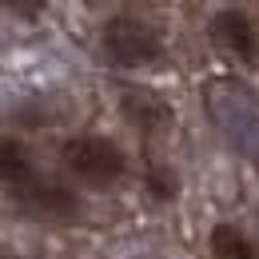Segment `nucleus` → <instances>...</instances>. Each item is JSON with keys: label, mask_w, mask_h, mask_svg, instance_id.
<instances>
[{"label": "nucleus", "mask_w": 259, "mask_h": 259, "mask_svg": "<svg viewBox=\"0 0 259 259\" xmlns=\"http://www.w3.org/2000/svg\"><path fill=\"white\" fill-rule=\"evenodd\" d=\"M203 104L211 112V124L227 136V144L259 163V96L255 92L243 88L239 80L220 76V80H207Z\"/></svg>", "instance_id": "f257e3e1"}, {"label": "nucleus", "mask_w": 259, "mask_h": 259, "mask_svg": "<svg viewBox=\"0 0 259 259\" xmlns=\"http://www.w3.org/2000/svg\"><path fill=\"white\" fill-rule=\"evenodd\" d=\"M60 167L76 184L84 188H96L108 192L116 188L124 176H128V152L112 140V136H96V132H84V136H68L60 144Z\"/></svg>", "instance_id": "f03ea898"}, {"label": "nucleus", "mask_w": 259, "mask_h": 259, "mask_svg": "<svg viewBox=\"0 0 259 259\" xmlns=\"http://www.w3.org/2000/svg\"><path fill=\"white\" fill-rule=\"evenodd\" d=\"M100 56L112 68H148L163 56V32L136 16V12H116L100 24Z\"/></svg>", "instance_id": "7ed1b4c3"}, {"label": "nucleus", "mask_w": 259, "mask_h": 259, "mask_svg": "<svg viewBox=\"0 0 259 259\" xmlns=\"http://www.w3.org/2000/svg\"><path fill=\"white\" fill-rule=\"evenodd\" d=\"M8 199L20 215L44 220V224H68V220H80V211H84L80 192L60 184V180H48V176H36L32 184L8 192Z\"/></svg>", "instance_id": "20e7f679"}, {"label": "nucleus", "mask_w": 259, "mask_h": 259, "mask_svg": "<svg viewBox=\"0 0 259 259\" xmlns=\"http://www.w3.org/2000/svg\"><path fill=\"white\" fill-rule=\"evenodd\" d=\"M207 36H211V44L220 52L235 56L239 64H247V68L259 64V20L247 8H235V4L215 8L211 20H207Z\"/></svg>", "instance_id": "39448f33"}, {"label": "nucleus", "mask_w": 259, "mask_h": 259, "mask_svg": "<svg viewBox=\"0 0 259 259\" xmlns=\"http://www.w3.org/2000/svg\"><path fill=\"white\" fill-rule=\"evenodd\" d=\"M120 112H124V120L140 136H156V132H163L171 124V108L156 92H148V88H128L120 96Z\"/></svg>", "instance_id": "423d86ee"}, {"label": "nucleus", "mask_w": 259, "mask_h": 259, "mask_svg": "<svg viewBox=\"0 0 259 259\" xmlns=\"http://www.w3.org/2000/svg\"><path fill=\"white\" fill-rule=\"evenodd\" d=\"M36 176H40V167H36L32 152L16 136H0V188L4 192H16V188L32 184Z\"/></svg>", "instance_id": "0eeeda50"}, {"label": "nucleus", "mask_w": 259, "mask_h": 259, "mask_svg": "<svg viewBox=\"0 0 259 259\" xmlns=\"http://www.w3.org/2000/svg\"><path fill=\"white\" fill-rule=\"evenodd\" d=\"M211 259H259V243L235 224H215L207 235Z\"/></svg>", "instance_id": "6e6552de"}, {"label": "nucleus", "mask_w": 259, "mask_h": 259, "mask_svg": "<svg viewBox=\"0 0 259 259\" xmlns=\"http://www.w3.org/2000/svg\"><path fill=\"white\" fill-rule=\"evenodd\" d=\"M144 188H148V195H152L156 203H171V199L180 195V176H176V167H167V163H152L148 176H144Z\"/></svg>", "instance_id": "1a4fd4ad"}, {"label": "nucleus", "mask_w": 259, "mask_h": 259, "mask_svg": "<svg viewBox=\"0 0 259 259\" xmlns=\"http://www.w3.org/2000/svg\"><path fill=\"white\" fill-rule=\"evenodd\" d=\"M8 12H20V16H40L44 4H8Z\"/></svg>", "instance_id": "9d476101"}, {"label": "nucleus", "mask_w": 259, "mask_h": 259, "mask_svg": "<svg viewBox=\"0 0 259 259\" xmlns=\"http://www.w3.org/2000/svg\"><path fill=\"white\" fill-rule=\"evenodd\" d=\"M0 259H20V255H16L12 247H4V243H0Z\"/></svg>", "instance_id": "9b49d317"}, {"label": "nucleus", "mask_w": 259, "mask_h": 259, "mask_svg": "<svg viewBox=\"0 0 259 259\" xmlns=\"http://www.w3.org/2000/svg\"><path fill=\"white\" fill-rule=\"evenodd\" d=\"M136 259H156V255H136Z\"/></svg>", "instance_id": "f8f14e48"}, {"label": "nucleus", "mask_w": 259, "mask_h": 259, "mask_svg": "<svg viewBox=\"0 0 259 259\" xmlns=\"http://www.w3.org/2000/svg\"><path fill=\"white\" fill-rule=\"evenodd\" d=\"M255 215H259V211H255Z\"/></svg>", "instance_id": "ddd939ff"}]
</instances>
